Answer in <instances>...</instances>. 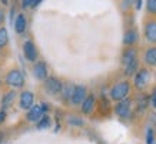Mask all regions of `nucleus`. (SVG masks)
<instances>
[{
	"mask_svg": "<svg viewBox=\"0 0 156 144\" xmlns=\"http://www.w3.org/2000/svg\"><path fill=\"white\" fill-rule=\"evenodd\" d=\"M129 88L130 87H129L128 81H120V83H118L113 88H112L110 96H112V98L116 100V101H122V100H125V98L128 97Z\"/></svg>",
	"mask_w": 156,
	"mask_h": 144,
	"instance_id": "obj_1",
	"label": "nucleus"
},
{
	"mask_svg": "<svg viewBox=\"0 0 156 144\" xmlns=\"http://www.w3.org/2000/svg\"><path fill=\"white\" fill-rule=\"evenodd\" d=\"M6 83L12 86V87H22L24 83L23 74L20 73L19 70H12L9 74L6 76Z\"/></svg>",
	"mask_w": 156,
	"mask_h": 144,
	"instance_id": "obj_2",
	"label": "nucleus"
},
{
	"mask_svg": "<svg viewBox=\"0 0 156 144\" xmlns=\"http://www.w3.org/2000/svg\"><path fill=\"white\" fill-rule=\"evenodd\" d=\"M44 88L48 90L50 94H59L63 90V86L57 79L55 77H48L46 79V83H44Z\"/></svg>",
	"mask_w": 156,
	"mask_h": 144,
	"instance_id": "obj_3",
	"label": "nucleus"
},
{
	"mask_svg": "<svg viewBox=\"0 0 156 144\" xmlns=\"http://www.w3.org/2000/svg\"><path fill=\"white\" fill-rule=\"evenodd\" d=\"M43 114H44V107H43V104L40 106V104H36V106H32L30 108H29V113H27V118L29 121H39L40 118L43 117Z\"/></svg>",
	"mask_w": 156,
	"mask_h": 144,
	"instance_id": "obj_4",
	"label": "nucleus"
},
{
	"mask_svg": "<svg viewBox=\"0 0 156 144\" xmlns=\"http://www.w3.org/2000/svg\"><path fill=\"white\" fill-rule=\"evenodd\" d=\"M86 98V87L83 86H75V90H73V94H72V103L73 104H82Z\"/></svg>",
	"mask_w": 156,
	"mask_h": 144,
	"instance_id": "obj_5",
	"label": "nucleus"
},
{
	"mask_svg": "<svg viewBox=\"0 0 156 144\" xmlns=\"http://www.w3.org/2000/svg\"><path fill=\"white\" fill-rule=\"evenodd\" d=\"M115 111H116V114H118L119 117H122V118L128 117L129 113H130V101H129L128 98L119 101L118 104H116V107H115Z\"/></svg>",
	"mask_w": 156,
	"mask_h": 144,
	"instance_id": "obj_6",
	"label": "nucleus"
},
{
	"mask_svg": "<svg viewBox=\"0 0 156 144\" xmlns=\"http://www.w3.org/2000/svg\"><path fill=\"white\" fill-rule=\"evenodd\" d=\"M147 81H149V71L145 70V69L139 70L136 77H135V84H136V87L137 88H143L147 84Z\"/></svg>",
	"mask_w": 156,
	"mask_h": 144,
	"instance_id": "obj_7",
	"label": "nucleus"
},
{
	"mask_svg": "<svg viewBox=\"0 0 156 144\" xmlns=\"http://www.w3.org/2000/svg\"><path fill=\"white\" fill-rule=\"evenodd\" d=\"M33 100H34V96L33 93H30V91H23L22 96H20V107L22 108H30V107L33 106Z\"/></svg>",
	"mask_w": 156,
	"mask_h": 144,
	"instance_id": "obj_8",
	"label": "nucleus"
},
{
	"mask_svg": "<svg viewBox=\"0 0 156 144\" xmlns=\"http://www.w3.org/2000/svg\"><path fill=\"white\" fill-rule=\"evenodd\" d=\"M23 50H24V56L26 59L30 61H34L36 60V56H37V53H36V47L32 42H26L23 46Z\"/></svg>",
	"mask_w": 156,
	"mask_h": 144,
	"instance_id": "obj_9",
	"label": "nucleus"
},
{
	"mask_svg": "<svg viewBox=\"0 0 156 144\" xmlns=\"http://www.w3.org/2000/svg\"><path fill=\"white\" fill-rule=\"evenodd\" d=\"M145 37L152 43H156V22H151L145 27Z\"/></svg>",
	"mask_w": 156,
	"mask_h": 144,
	"instance_id": "obj_10",
	"label": "nucleus"
},
{
	"mask_svg": "<svg viewBox=\"0 0 156 144\" xmlns=\"http://www.w3.org/2000/svg\"><path fill=\"white\" fill-rule=\"evenodd\" d=\"M34 76L39 80L48 79V67H46V64L43 61H39L37 64L34 66Z\"/></svg>",
	"mask_w": 156,
	"mask_h": 144,
	"instance_id": "obj_11",
	"label": "nucleus"
},
{
	"mask_svg": "<svg viewBox=\"0 0 156 144\" xmlns=\"http://www.w3.org/2000/svg\"><path fill=\"white\" fill-rule=\"evenodd\" d=\"M93 107H95V97L93 96H87L85 98V101L82 103V111L85 114H90L93 111Z\"/></svg>",
	"mask_w": 156,
	"mask_h": 144,
	"instance_id": "obj_12",
	"label": "nucleus"
},
{
	"mask_svg": "<svg viewBox=\"0 0 156 144\" xmlns=\"http://www.w3.org/2000/svg\"><path fill=\"white\" fill-rule=\"evenodd\" d=\"M26 24H27V20L24 17L23 14H19L16 20H14V29H16V32L17 33H23L26 30Z\"/></svg>",
	"mask_w": 156,
	"mask_h": 144,
	"instance_id": "obj_13",
	"label": "nucleus"
},
{
	"mask_svg": "<svg viewBox=\"0 0 156 144\" xmlns=\"http://www.w3.org/2000/svg\"><path fill=\"white\" fill-rule=\"evenodd\" d=\"M145 61L151 66H156V47H152L145 54Z\"/></svg>",
	"mask_w": 156,
	"mask_h": 144,
	"instance_id": "obj_14",
	"label": "nucleus"
},
{
	"mask_svg": "<svg viewBox=\"0 0 156 144\" xmlns=\"http://www.w3.org/2000/svg\"><path fill=\"white\" fill-rule=\"evenodd\" d=\"M136 60V51L133 50V49H129V50H126L125 53H123V57H122V61L123 64L126 66L128 63H130V61Z\"/></svg>",
	"mask_w": 156,
	"mask_h": 144,
	"instance_id": "obj_15",
	"label": "nucleus"
},
{
	"mask_svg": "<svg viewBox=\"0 0 156 144\" xmlns=\"http://www.w3.org/2000/svg\"><path fill=\"white\" fill-rule=\"evenodd\" d=\"M137 69V59L136 60L130 61V63H128V64L125 66V74L126 76H132L135 71H136Z\"/></svg>",
	"mask_w": 156,
	"mask_h": 144,
	"instance_id": "obj_16",
	"label": "nucleus"
},
{
	"mask_svg": "<svg viewBox=\"0 0 156 144\" xmlns=\"http://www.w3.org/2000/svg\"><path fill=\"white\" fill-rule=\"evenodd\" d=\"M136 39H137V34L135 30H129L126 34H125V40H123V43L125 44H132V43L136 42Z\"/></svg>",
	"mask_w": 156,
	"mask_h": 144,
	"instance_id": "obj_17",
	"label": "nucleus"
},
{
	"mask_svg": "<svg viewBox=\"0 0 156 144\" xmlns=\"http://www.w3.org/2000/svg\"><path fill=\"white\" fill-rule=\"evenodd\" d=\"M9 40V34H7V30L5 27L0 29V47L6 46V43Z\"/></svg>",
	"mask_w": 156,
	"mask_h": 144,
	"instance_id": "obj_18",
	"label": "nucleus"
},
{
	"mask_svg": "<svg viewBox=\"0 0 156 144\" xmlns=\"http://www.w3.org/2000/svg\"><path fill=\"white\" fill-rule=\"evenodd\" d=\"M49 124H50V120H49V117H48V116H43L42 118L37 121V129H39V130H43V129L49 127Z\"/></svg>",
	"mask_w": 156,
	"mask_h": 144,
	"instance_id": "obj_19",
	"label": "nucleus"
},
{
	"mask_svg": "<svg viewBox=\"0 0 156 144\" xmlns=\"http://www.w3.org/2000/svg\"><path fill=\"white\" fill-rule=\"evenodd\" d=\"M14 96H16V94H14L13 91H10V93H7L5 96V98H3V106H5V108L9 106V104H12V103H13Z\"/></svg>",
	"mask_w": 156,
	"mask_h": 144,
	"instance_id": "obj_20",
	"label": "nucleus"
},
{
	"mask_svg": "<svg viewBox=\"0 0 156 144\" xmlns=\"http://www.w3.org/2000/svg\"><path fill=\"white\" fill-rule=\"evenodd\" d=\"M147 10L151 13H156V0H147Z\"/></svg>",
	"mask_w": 156,
	"mask_h": 144,
	"instance_id": "obj_21",
	"label": "nucleus"
},
{
	"mask_svg": "<svg viewBox=\"0 0 156 144\" xmlns=\"http://www.w3.org/2000/svg\"><path fill=\"white\" fill-rule=\"evenodd\" d=\"M69 124H72V125H83V121H82L79 117H70V118H69Z\"/></svg>",
	"mask_w": 156,
	"mask_h": 144,
	"instance_id": "obj_22",
	"label": "nucleus"
},
{
	"mask_svg": "<svg viewBox=\"0 0 156 144\" xmlns=\"http://www.w3.org/2000/svg\"><path fill=\"white\" fill-rule=\"evenodd\" d=\"M146 143H147V144H153V130H152V129H147Z\"/></svg>",
	"mask_w": 156,
	"mask_h": 144,
	"instance_id": "obj_23",
	"label": "nucleus"
},
{
	"mask_svg": "<svg viewBox=\"0 0 156 144\" xmlns=\"http://www.w3.org/2000/svg\"><path fill=\"white\" fill-rule=\"evenodd\" d=\"M32 3H33V0H22V6L24 9L26 7H32Z\"/></svg>",
	"mask_w": 156,
	"mask_h": 144,
	"instance_id": "obj_24",
	"label": "nucleus"
},
{
	"mask_svg": "<svg viewBox=\"0 0 156 144\" xmlns=\"http://www.w3.org/2000/svg\"><path fill=\"white\" fill-rule=\"evenodd\" d=\"M135 7H136L137 10L142 7V0H135Z\"/></svg>",
	"mask_w": 156,
	"mask_h": 144,
	"instance_id": "obj_25",
	"label": "nucleus"
},
{
	"mask_svg": "<svg viewBox=\"0 0 156 144\" xmlns=\"http://www.w3.org/2000/svg\"><path fill=\"white\" fill-rule=\"evenodd\" d=\"M152 104H153V107L156 108V90L153 91V96H152Z\"/></svg>",
	"mask_w": 156,
	"mask_h": 144,
	"instance_id": "obj_26",
	"label": "nucleus"
},
{
	"mask_svg": "<svg viewBox=\"0 0 156 144\" xmlns=\"http://www.w3.org/2000/svg\"><path fill=\"white\" fill-rule=\"evenodd\" d=\"M40 3H42V0H33V3H32V7H37Z\"/></svg>",
	"mask_w": 156,
	"mask_h": 144,
	"instance_id": "obj_27",
	"label": "nucleus"
},
{
	"mask_svg": "<svg viewBox=\"0 0 156 144\" xmlns=\"http://www.w3.org/2000/svg\"><path fill=\"white\" fill-rule=\"evenodd\" d=\"M130 5V0H123V7H128Z\"/></svg>",
	"mask_w": 156,
	"mask_h": 144,
	"instance_id": "obj_28",
	"label": "nucleus"
},
{
	"mask_svg": "<svg viewBox=\"0 0 156 144\" xmlns=\"http://www.w3.org/2000/svg\"><path fill=\"white\" fill-rule=\"evenodd\" d=\"M3 20H5V16H3V12L0 10V24L3 23Z\"/></svg>",
	"mask_w": 156,
	"mask_h": 144,
	"instance_id": "obj_29",
	"label": "nucleus"
},
{
	"mask_svg": "<svg viewBox=\"0 0 156 144\" xmlns=\"http://www.w3.org/2000/svg\"><path fill=\"white\" fill-rule=\"evenodd\" d=\"M5 116H6L5 111H2V113H0V123H2V121L5 120Z\"/></svg>",
	"mask_w": 156,
	"mask_h": 144,
	"instance_id": "obj_30",
	"label": "nucleus"
},
{
	"mask_svg": "<svg viewBox=\"0 0 156 144\" xmlns=\"http://www.w3.org/2000/svg\"><path fill=\"white\" fill-rule=\"evenodd\" d=\"M2 2H3V3H5V5H6V3H7V0H2Z\"/></svg>",
	"mask_w": 156,
	"mask_h": 144,
	"instance_id": "obj_31",
	"label": "nucleus"
}]
</instances>
